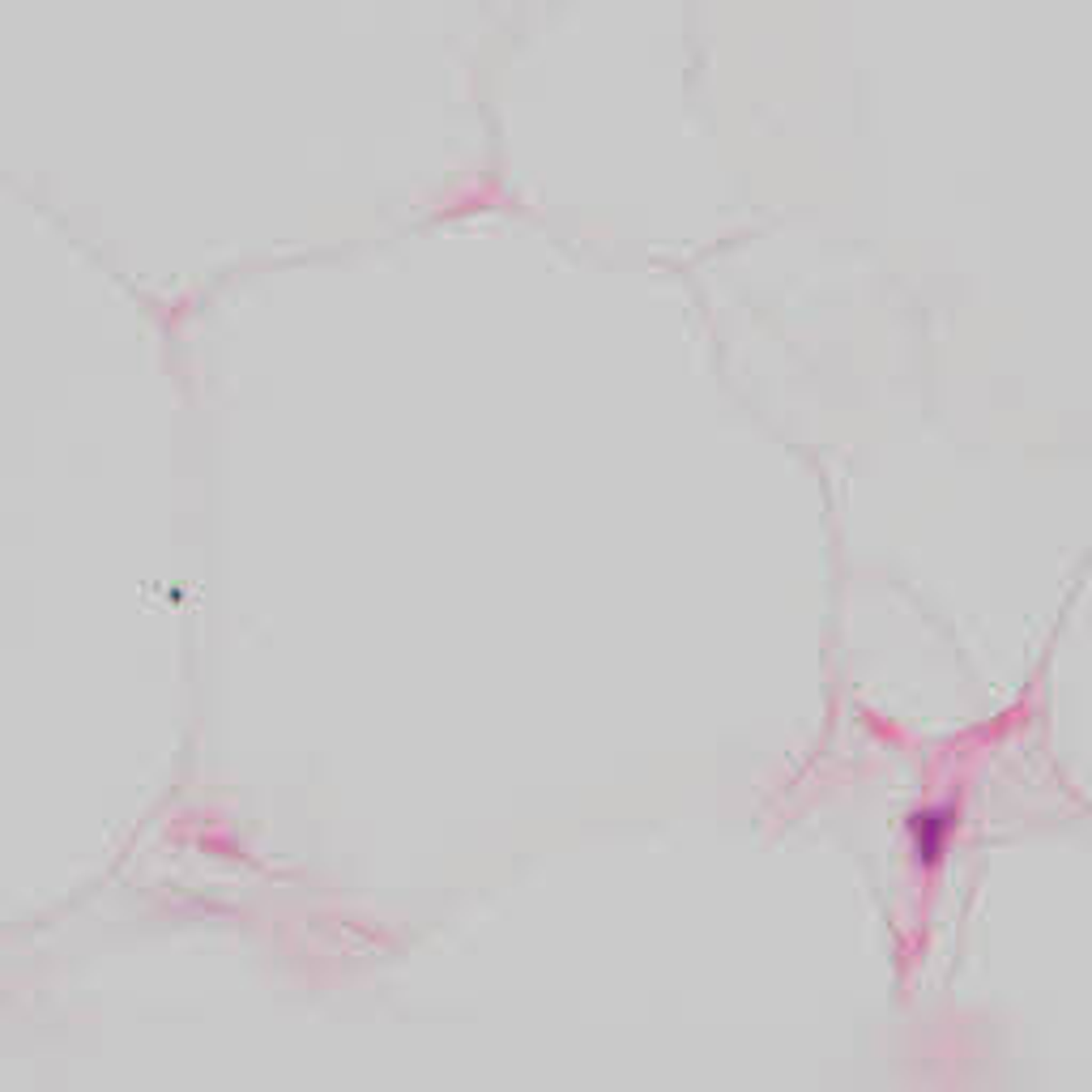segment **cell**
<instances>
[{
	"label": "cell",
	"mask_w": 1092,
	"mask_h": 1092,
	"mask_svg": "<svg viewBox=\"0 0 1092 1092\" xmlns=\"http://www.w3.org/2000/svg\"><path fill=\"white\" fill-rule=\"evenodd\" d=\"M943 832H948V820L943 815H934V811H926V815H913V837H917V858H934V849H939V841H943Z\"/></svg>",
	"instance_id": "obj_1"
}]
</instances>
